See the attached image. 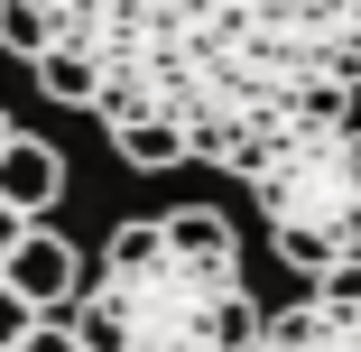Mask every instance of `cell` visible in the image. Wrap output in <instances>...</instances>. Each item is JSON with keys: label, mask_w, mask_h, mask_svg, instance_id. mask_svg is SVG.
Instances as JSON below:
<instances>
[{"label": "cell", "mask_w": 361, "mask_h": 352, "mask_svg": "<svg viewBox=\"0 0 361 352\" xmlns=\"http://www.w3.org/2000/svg\"><path fill=\"white\" fill-rule=\"evenodd\" d=\"M0 47L149 176H250L361 102V0H0Z\"/></svg>", "instance_id": "1"}, {"label": "cell", "mask_w": 361, "mask_h": 352, "mask_svg": "<svg viewBox=\"0 0 361 352\" xmlns=\"http://www.w3.org/2000/svg\"><path fill=\"white\" fill-rule=\"evenodd\" d=\"M84 352H250L259 297L241 278V241L213 204L139 214L93 250V278L75 297Z\"/></svg>", "instance_id": "2"}, {"label": "cell", "mask_w": 361, "mask_h": 352, "mask_svg": "<svg viewBox=\"0 0 361 352\" xmlns=\"http://www.w3.org/2000/svg\"><path fill=\"white\" fill-rule=\"evenodd\" d=\"M241 186L269 223V250L297 278L361 260V121H315L297 139H278Z\"/></svg>", "instance_id": "3"}, {"label": "cell", "mask_w": 361, "mask_h": 352, "mask_svg": "<svg viewBox=\"0 0 361 352\" xmlns=\"http://www.w3.org/2000/svg\"><path fill=\"white\" fill-rule=\"evenodd\" d=\"M250 352H361V260L306 278L278 315H259Z\"/></svg>", "instance_id": "4"}, {"label": "cell", "mask_w": 361, "mask_h": 352, "mask_svg": "<svg viewBox=\"0 0 361 352\" xmlns=\"http://www.w3.org/2000/svg\"><path fill=\"white\" fill-rule=\"evenodd\" d=\"M0 278L37 306V315H75V297H84V278H93V260L65 241V232H47V223H28V241L0 260Z\"/></svg>", "instance_id": "5"}, {"label": "cell", "mask_w": 361, "mask_h": 352, "mask_svg": "<svg viewBox=\"0 0 361 352\" xmlns=\"http://www.w3.org/2000/svg\"><path fill=\"white\" fill-rule=\"evenodd\" d=\"M56 195H65V158L47 149V139H10V149H0V204L37 223Z\"/></svg>", "instance_id": "6"}, {"label": "cell", "mask_w": 361, "mask_h": 352, "mask_svg": "<svg viewBox=\"0 0 361 352\" xmlns=\"http://www.w3.org/2000/svg\"><path fill=\"white\" fill-rule=\"evenodd\" d=\"M28 324H37V306L10 288V278H0V352H19V343H28Z\"/></svg>", "instance_id": "7"}, {"label": "cell", "mask_w": 361, "mask_h": 352, "mask_svg": "<svg viewBox=\"0 0 361 352\" xmlns=\"http://www.w3.org/2000/svg\"><path fill=\"white\" fill-rule=\"evenodd\" d=\"M19 352H84V343H75V315H37Z\"/></svg>", "instance_id": "8"}, {"label": "cell", "mask_w": 361, "mask_h": 352, "mask_svg": "<svg viewBox=\"0 0 361 352\" xmlns=\"http://www.w3.org/2000/svg\"><path fill=\"white\" fill-rule=\"evenodd\" d=\"M19 241H28V214H10V204H0V260H10Z\"/></svg>", "instance_id": "9"}, {"label": "cell", "mask_w": 361, "mask_h": 352, "mask_svg": "<svg viewBox=\"0 0 361 352\" xmlns=\"http://www.w3.org/2000/svg\"><path fill=\"white\" fill-rule=\"evenodd\" d=\"M10 139H19V130H10V111H0V149H10Z\"/></svg>", "instance_id": "10"}]
</instances>
